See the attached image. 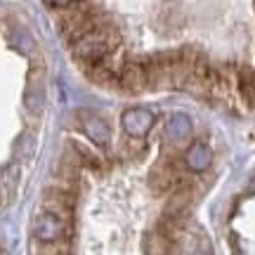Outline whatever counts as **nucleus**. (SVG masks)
Segmentation results:
<instances>
[{"label": "nucleus", "instance_id": "nucleus-1", "mask_svg": "<svg viewBox=\"0 0 255 255\" xmlns=\"http://www.w3.org/2000/svg\"><path fill=\"white\" fill-rule=\"evenodd\" d=\"M121 36L119 31L111 26L109 21H104L102 26L88 31L85 36H81L78 40L71 43V52L76 57V62H81L83 66H90V64H97L100 59L119 50Z\"/></svg>", "mask_w": 255, "mask_h": 255}, {"label": "nucleus", "instance_id": "nucleus-2", "mask_svg": "<svg viewBox=\"0 0 255 255\" xmlns=\"http://www.w3.org/2000/svg\"><path fill=\"white\" fill-rule=\"evenodd\" d=\"M107 19L102 17V12L97 7H92L88 2H83V0H76L71 5H66L62 7L59 12V28H62L64 38L73 43V40H78L81 36H85L88 31L92 28L102 26Z\"/></svg>", "mask_w": 255, "mask_h": 255}, {"label": "nucleus", "instance_id": "nucleus-3", "mask_svg": "<svg viewBox=\"0 0 255 255\" xmlns=\"http://www.w3.org/2000/svg\"><path fill=\"white\" fill-rule=\"evenodd\" d=\"M69 220L57 215V213H50V210H43L38 213L36 220H33V237L45 244V241H62V239L69 237Z\"/></svg>", "mask_w": 255, "mask_h": 255}, {"label": "nucleus", "instance_id": "nucleus-4", "mask_svg": "<svg viewBox=\"0 0 255 255\" xmlns=\"http://www.w3.org/2000/svg\"><path fill=\"white\" fill-rule=\"evenodd\" d=\"M24 104H26L28 114H33V116L43 114V109H45V69L43 66H33L28 71Z\"/></svg>", "mask_w": 255, "mask_h": 255}, {"label": "nucleus", "instance_id": "nucleus-5", "mask_svg": "<svg viewBox=\"0 0 255 255\" xmlns=\"http://www.w3.org/2000/svg\"><path fill=\"white\" fill-rule=\"evenodd\" d=\"M154 114L144 107H132V109H126L123 111V116H121V128H123V132L130 137H146L151 132V128H154Z\"/></svg>", "mask_w": 255, "mask_h": 255}, {"label": "nucleus", "instance_id": "nucleus-6", "mask_svg": "<svg viewBox=\"0 0 255 255\" xmlns=\"http://www.w3.org/2000/svg\"><path fill=\"white\" fill-rule=\"evenodd\" d=\"M73 206H76V196H73V191L69 189V184L47 187L45 194H43V210L57 213V215H62V218H66V220H69V215L73 213Z\"/></svg>", "mask_w": 255, "mask_h": 255}, {"label": "nucleus", "instance_id": "nucleus-7", "mask_svg": "<svg viewBox=\"0 0 255 255\" xmlns=\"http://www.w3.org/2000/svg\"><path fill=\"white\" fill-rule=\"evenodd\" d=\"M119 85H121V90L132 92V95H137V92H142V90H149L144 59H130V62L123 64V69L119 73Z\"/></svg>", "mask_w": 255, "mask_h": 255}, {"label": "nucleus", "instance_id": "nucleus-8", "mask_svg": "<svg viewBox=\"0 0 255 255\" xmlns=\"http://www.w3.org/2000/svg\"><path fill=\"white\" fill-rule=\"evenodd\" d=\"M78 121H81V130L88 135L92 144L97 146H107L111 139V130H109V123L97 116V114H92V111H81L78 114Z\"/></svg>", "mask_w": 255, "mask_h": 255}, {"label": "nucleus", "instance_id": "nucleus-9", "mask_svg": "<svg viewBox=\"0 0 255 255\" xmlns=\"http://www.w3.org/2000/svg\"><path fill=\"white\" fill-rule=\"evenodd\" d=\"M210 163H213V151L203 142H194L184 151V168L191 170V173H203V170L210 168Z\"/></svg>", "mask_w": 255, "mask_h": 255}, {"label": "nucleus", "instance_id": "nucleus-10", "mask_svg": "<svg viewBox=\"0 0 255 255\" xmlns=\"http://www.w3.org/2000/svg\"><path fill=\"white\" fill-rule=\"evenodd\" d=\"M191 132H194V126H191V119L182 111H177L173 114L168 123H165V135L170 142H184V139H189Z\"/></svg>", "mask_w": 255, "mask_h": 255}, {"label": "nucleus", "instance_id": "nucleus-11", "mask_svg": "<svg viewBox=\"0 0 255 255\" xmlns=\"http://www.w3.org/2000/svg\"><path fill=\"white\" fill-rule=\"evenodd\" d=\"M237 92L251 109H255V69L251 66L237 69Z\"/></svg>", "mask_w": 255, "mask_h": 255}, {"label": "nucleus", "instance_id": "nucleus-12", "mask_svg": "<svg viewBox=\"0 0 255 255\" xmlns=\"http://www.w3.org/2000/svg\"><path fill=\"white\" fill-rule=\"evenodd\" d=\"M173 253V237L165 232H151L144 239V255H170Z\"/></svg>", "mask_w": 255, "mask_h": 255}, {"label": "nucleus", "instance_id": "nucleus-13", "mask_svg": "<svg viewBox=\"0 0 255 255\" xmlns=\"http://www.w3.org/2000/svg\"><path fill=\"white\" fill-rule=\"evenodd\" d=\"M191 206V189L189 187H177L175 189V194L168 199V203H165V213L168 215H173V218H182V213Z\"/></svg>", "mask_w": 255, "mask_h": 255}, {"label": "nucleus", "instance_id": "nucleus-14", "mask_svg": "<svg viewBox=\"0 0 255 255\" xmlns=\"http://www.w3.org/2000/svg\"><path fill=\"white\" fill-rule=\"evenodd\" d=\"M12 45L17 47L19 52H26L28 55V52L33 50V40H31V36H28L24 28H17V31L12 33Z\"/></svg>", "mask_w": 255, "mask_h": 255}, {"label": "nucleus", "instance_id": "nucleus-15", "mask_svg": "<svg viewBox=\"0 0 255 255\" xmlns=\"http://www.w3.org/2000/svg\"><path fill=\"white\" fill-rule=\"evenodd\" d=\"M38 255H69V248L62 246V241H45Z\"/></svg>", "mask_w": 255, "mask_h": 255}, {"label": "nucleus", "instance_id": "nucleus-16", "mask_svg": "<svg viewBox=\"0 0 255 255\" xmlns=\"http://www.w3.org/2000/svg\"><path fill=\"white\" fill-rule=\"evenodd\" d=\"M52 7H57V9H62V7H66V5H71V2H76V0H47Z\"/></svg>", "mask_w": 255, "mask_h": 255}, {"label": "nucleus", "instance_id": "nucleus-17", "mask_svg": "<svg viewBox=\"0 0 255 255\" xmlns=\"http://www.w3.org/2000/svg\"><path fill=\"white\" fill-rule=\"evenodd\" d=\"M189 255H210V251L208 248H194Z\"/></svg>", "mask_w": 255, "mask_h": 255}, {"label": "nucleus", "instance_id": "nucleus-18", "mask_svg": "<svg viewBox=\"0 0 255 255\" xmlns=\"http://www.w3.org/2000/svg\"><path fill=\"white\" fill-rule=\"evenodd\" d=\"M248 191H253L255 194V173H253V177H251V182H248Z\"/></svg>", "mask_w": 255, "mask_h": 255}]
</instances>
